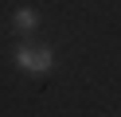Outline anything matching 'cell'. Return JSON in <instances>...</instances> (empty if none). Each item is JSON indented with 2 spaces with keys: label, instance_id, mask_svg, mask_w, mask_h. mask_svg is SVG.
<instances>
[{
  "label": "cell",
  "instance_id": "obj_1",
  "mask_svg": "<svg viewBox=\"0 0 121 117\" xmlns=\"http://www.w3.org/2000/svg\"><path fill=\"white\" fill-rule=\"evenodd\" d=\"M16 66H20V70H27V74H47V70L55 66V55H51L47 47L20 43V47H16Z\"/></svg>",
  "mask_w": 121,
  "mask_h": 117
},
{
  "label": "cell",
  "instance_id": "obj_2",
  "mask_svg": "<svg viewBox=\"0 0 121 117\" xmlns=\"http://www.w3.org/2000/svg\"><path fill=\"white\" fill-rule=\"evenodd\" d=\"M12 23H16V31H35L39 27V12H35V8H16Z\"/></svg>",
  "mask_w": 121,
  "mask_h": 117
}]
</instances>
